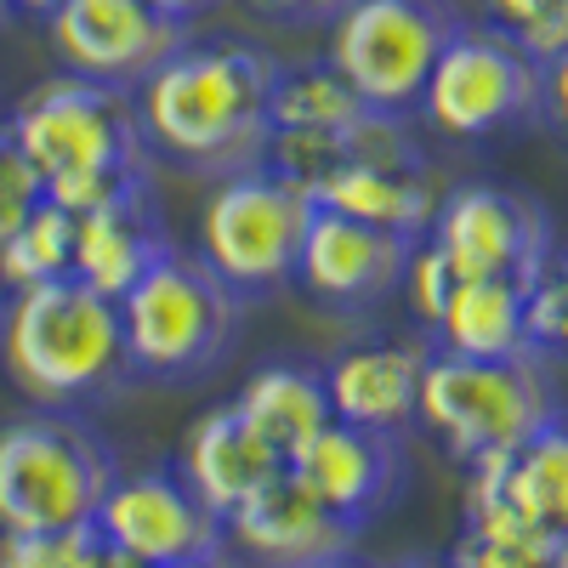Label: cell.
I'll return each mask as SVG.
<instances>
[{
  "label": "cell",
  "mask_w": 568,
  "mask_h": 568,
  "mask_svg": "<svg viewBox=\"0 0 568 568\" xmlns=\"http://www.w3.org/2000/svg\"><path fill=\"white\" fill-rule=\"evenodd\" d=\"M540 125H551V136L568 149V52L540 63Z\"/></svg>",
  "instance_id": "30"
},
{
  "label": "cell",
  "mask_w": 568,
  "mask_h": 568,
  "mask_svg": "<svg viewBox=\"0 0 568 568\" xmlns=\"http://www.w3.org/2000/svg\"><path fill=\"white\" fill-rule=\"evenodd\" d=\"M426 245H433L455 278H517L535 284L557 267V227L551 211L524 194V187L506 182H460L438 200L433 227H426Z\"/></svg>",
  "instance_id": "10"
},
{
  "label": "cell",
  "mask_w": 568,
  "mask_h": 568,
  "mask_svg": "<svg viewBox=\"0 0 568 568\" xmlns=\"http://www.w3.org/2000/svg\"><path fill=\"white\" fill-rule=\"evenodd\" d=\"M557 273H562V284H568V256H562V262H557Z\"/></svg>",
  "instance_id": "41"
},
{
  "label": "cell",
  "mask_w": 568,
  "mask_h": 568,
  "mask_svg": "<svg viewBox=\"0 0 568 568\" xmlns=\"http://www.w3.org/2000/svg\"><path fill=\"white\" fill-rule=\"evenodd\" d=\"M69 262H74V216L52 200H40L7 240H0V291L18 296L29 284L69 273Z\"/></svg>",
  "instance_id": "23"
},
{
  "label": "cell",
  "mask_w": 568,
  "mask_h": 568,
  "mask_svg": "<svg viewBox=\"0 0 568 568\" xmlns=\"http://www.w3.org/2000/svg\"><path fill=\"white\" fill-rule=\"evenodd\" d=\"M557 540H489V535H471L460 529L449 562L455 568H551Z\"/></svg>",
  "instance_id": "27"
},
{
  "label": "cell",
  "mask_w": 568,
  "mask_h": 568,
  "mask_svg": "<svg viewBox=\"0 0 568 568\" xmlns=\"http://www.w3.org/2000/svg\"><path fill=\"white\" fill-rule=\"evenodd\" d=\"M240 318H245V302L211 273L200 251H182V245L160 251L120 296L131 375L154 387L205 382L240 347Z\"/></svg>",
  "instance_id": "4"
},
{
  "label": "cell",
  "mask_w": 568,
  "mask_h": 568,
  "mask_svg": "<svg viewBox=\"0 0 568 568\" xmlns=\"http://www.w3.org/2000/svg\"><path fill=\"white\" fill-rule=\"evenodd\" d=\"M278 69L284 63L267 45L240 40V34L182 40L131 91L149 154H165L171 165L211 182L245 165H262L273 142Z\"/></svg>",
  "instance_id": "1"
},
{
  "label": "cell",
  "mask_w": 568,
  "mask_h": 568,
  "mask_svg": "<svg viewBox=\"0 0 568 568\" xmlns=\"http://www.w3.org/2000/svg\"><path fill=\"white\" fill-rule=\"evenodd\" d=\"M524 329H529V353L568 358V284L557 267L524 291Z\"/></svg>",
  "instance_id": "25"
},
{
  "label": "cell",
  "mask_w": 568,
  "mask_h": 568,
  "mask_svg": "<svg viewBox=\"0 0 568 568\" xmlns=\"http://www.w3.org/2000/svg\"><path fill=\"white\" fill-rule=\"evenodd\" d=\"M45 200V182L34 171V160L23 154V142L12 136V125L0 120V240Z\"/></svg>",
  "instance_id": "26"
},
{
  "label": "cell",
  "mask_w": 568,
  "mask_h": 568,
  "mask_svg": "<svg viewBox=\"0 0 568 568\" xmlns=\"http://www.w3.org/2000/svg\"><path fill=\"white\" fill-rule=\"evenodd\" d=\"M546 7H551V0H489V12H495V23H500V29H511V34L524 29L529 18H540Z\"/></svg>",
  "instance_id": "32"
},
{
  "label": "cell",
  "mask_w": 568,
  "mask_h": 568,
  "mask_svg": "<svg viewBox=\"0 0 568 568\" xmlns=\"http://www.w3.org/2000/svg\"><path fill=\"white\" fill-rule=\"evenodd\" d=\"M0 313H7V291H0Z\"/></svg>",
  "instance_id": "42"
},
{
  "label": "cell",
  "mask_w": 568,
  "mask_h": 568,
  "mask_svg": "<svg viewBox=\"0 0 568 568\" xmlns=\"http://www.w3.org/2000/svg\"><path fill=\"white\" fill-rule=\"evenodd\" d=\"M120 478L114 444L74 409H34L0 426V535L85 529Z\"/></svg>",
  "instance_id": "5"
},
{
  "label": "cell",
  "mask_w": 568,
  "mask_h": 568,
  "mask_svg": "<svg viewBox=\"0 0 568 568\" xmlns=\"http://www.w3.org/2000/svg\"><path fill=\"white\" fill-rule=\"evenodd\" d=\"M91 529L131 551L136 562H176V557H205L227 546V524L200 500V489L182 478L176 460H154L142 471H120L114 489L103 495Z\"/></svg>",
  "instance_id": "11"
},
{
  "label": "cell",
  "mask_w": 568,
  "mask_h": 568,
  "mask_svg": "<svg viewBox=\"0 0 568 568\" xmlns=\"http://www.w3.org/2000/svg\"><path fill=\"white\" fill-rule=\"evenodd\" d=\"M176 466H182V478L200 489V500L227 524L233 506H245L262 484H273L284 471V455L233 404H216L187 426V444H182Z\"/></svg>",
  "instance_id": "17"
},
{
  "label": "cell",
  "mask_w": 568,
  "mask_h": 568,
  "mask_svg": "<svg viewBox=\"0 0 568 568\" xmlns=\"http://www.w3.org/2000/svg\"><path fill=\"white\" fill-rule=\"evenodd\" d=\"M415 109L449 142H489L500 131L540 125V63L500 23H460Z\"/></svg>",
  "instance_id": "8"
},
{
  "label": "cell",
  "mask_w": 568,
  "mask_h": 568,
  "mask_svg": "<svg viewBox=\"0 0 568 568\" xmlns=\"http://www.w3.org/2000/svg\"><path fill=\"white\" fill-rule=\"evenodd\" d=\"M318 568H369V562H358V557H336V562H318Z\"/></svg>",
  "instance_id": "39"
},
{
  "label": "cell",
  "mask_w": 568,
  "mask_h": 568,
  "mask_svg": "<svg viewBox=\"0 0 568 568\" xmlns=\"http://www.w3.org/2000/svg\"><path fill=\"white\" fill-rule=\"evenodd\" d=\"M495 484L524 524H535L551 540L568 535V415L562 409L546 426H535L511 455H495Z\"/></svg>",
  "instance_id": "21"
},
{
  "label": "cell",
  "mask_w": 568,
  "mask_h": 568,
  "mask_svg": "<svg viewBox=\"0 0 568 568\" xmlns=\"http://www.w3.org/2000/svg\"><path fill=\"white\" fill-rule=\"evenodd\" d=\"M154 568H240V557L222 546V551H205V557H176V562H154Z\"/></svg>",
  "instance_id": "35"
},
{
  "label": "cell",
  "mask_w": 568,
  "mask_h": 568,
  "mask_svg": "<svg viewBox=\"0 0 568 568\" xmlns=\"http://www.w3.org/2000/svg\"><path fill=\"white\" fill-rule=\"evenodd\" d=\"M98 529H52V535H0V568H85Z\"/></svg>",
  "instance_id": "24"
},
{
  "label": "cell",
  "mask_w": 568,
  "mask_h": 568,
  "mask_svg": "<svg viewBox=\"0 0 568 568\" xmlns=\"http://www.w3.org/2000/svg\"><path fill=\"white\" fill-rule=\"evenodd\" d=\"M524 291L529 284L517 278H455V291L433 324L438 347L466 353V358H524L529 353Z\"/></svg>",
  "instance_id": "20"
},
{
  "label": "cell",
  "mask_w": 568,
  "mask_h": 568,
  "mask_svg": "<svg viewBox=\"0 0 568 568\" xmlns=\"http://www.w3.org/2000/svg\"><path fill=\"white\" fill-rule=\"evenodd\" d=\"M7 125L34 160L45 200L63 205L69 216L149 176V142H142L136 98L125 85H103L63 69L58 80H40Z\"/></svg>",
  "instance_id": "3"
},
{
  "label": "cell",
  "mask_w": 568,
  "mask_h": 568,
  "mask_svg": "<svg viewBox=\"0 0 568 568\" xmlns=\"http://www.w3.org/2000/svg\"><path fill=\"white\" fill-rule=\"evenodd\" d=\"M353 529L336 511H324L296 478L291 466L273 484H262L245 506L227 511V546L251 557L256 568H318L353 557Z\"/></svg>",
  "instance_id": "15"
},
{
  "label": "cell",
  "mask_w": 568,
  "mask_h": 568,
  "mask_svg": "<svg viewBox=\"0 0 568 568\" xmlns=\"http://www.w3.org/2000/svg\"><path fill=\"white\" fill-rule=\"evenodd\" d=\"M45 34H52L69 74L125 91H136L142 74H154L160 58L187 40V29L160 18L149 0H63L45 18Z\"/></svg>",
  "instance_id": "14"
},
{
  "label": "cell",
  "mask_w": 568,
  "mask_h": 568,
  "mask_svg": "<svg viewBox=\"0 0 568 568\" xmlns=\"http://www.w3.org/2000/svg\"><path fill=\"white\" fill-rule=\"evenodd\" d=\"M562 404L551 387V358H466L449 347H426L415 420L433 426L444 449L466 466L484 455H511Z\"/></svg>",
  "instance_id": "6"
},
{
  "label": "cell",
  "mask_w": 568,
  "mask_h": 568,
  "mask_svg": "<svg viewBox=\"0 0 568 568\" xmlns=\"http://www.w3.org/2000/svg\"><path fill=\"white\" fill-rule=\"evenodd\" d=\"M551 568H568V535L557 540V551H551Z\"/></svg>",
  "instance_id": "38"
},
{
  "label": "cell",
  "mask_w": 568,
  "mask_h": 568,
  "mask_svg": "<svg viewBox=\"0 0 568 568\" xmlns=\"http://www.w3.org/2000/svg\"><path fill=\"white\" fill-rule=\"evenodd\" d=\"M420 240H404V233L387 227H369L358 216L342 211H313L307 222V240L296 256V284L318 302V307H336V313H369L382 307L387 296L404 291V273H409V251Z\"/></svg>",
  "instance_id": "13"
},
{
  "label": "cell",
  "mask_w": 568,
  "mask_h": 568,
  "mask_svg": "<svg viewBox=\"0 0 568 568\" xmlns=\"http://www.w3.org/2000/svg\"><path fill=\"white\" fill-rule=\"evenodd\" d=\"M307 182L278 171L273 160L216 176L205 216H200V256L245 307L284 291L296 278V256L313 222Z\"/></svg>",
  "instance_id": "7"
},
{
  "label": "cell",
  "mask_w": 568,
  "mask_h": 568,
  "mask_svg": "<svg viewBox=\"0 0 568 568\" xmlns=\"http://www.w3.org/2000/svg\"><path fill=\"white\" fill-rule=\"evenodd\" d=\"M251 7L278 23H318V18H336L342 0H251Z\"/></svg>",
  "instance_id": "31"
},
{
  "label": "cell",
  "mask_w": 568,
  "mask_h": 568,
  "mask_svg": "<svg viewBox=\"0 0 568 568\" xmlns=\"http://www.w3.org/2000/svg\"><path fill=\"white\" fill-rule=\"evenodd\" d=\"M85 568H149V562H136L131 551H120L114 540L98 535V546H91V562H85Z\"/></svg>",
  "instance_id": "34"
},
{
  "label": "cell",
  "mask_w": 568,
  "mask_h": 568,
  "mask_svg": "<svg viewBox=\"0 0 568 568\" xmlns=\"http://www.w3.org/2000/svg\"><path fill=\"white\" fill-rule=\"evenodd\" d=\"M420 364H426L420 342H364L336 353L324 364L329 415L375 426V433H404L420 398Z\"/></svg>",
  "instance_id": "18"
},
{
  "label": "cell",
  "mask_w": 568,
  "mask_h": 568,
  "mask_svg": "<svg viewBox=\"0 0 568 568\" xmlns=\"http://www.w3.org/2000/svg\"><path fill=\"white\" fill-rule=\"evenodd\" d=\"M313 205L358 216L369 227L404 233V240H426L438 211V187L426 182V171H375V165H329L307 182Z\"/></svg>",
  "instance_id": "19"
},
{
  "label": "cell",
  "mask_w": 568,
  "mask_h": 568,
  "mask_svg": "<svg viewBox=\"0 0 568 568\" xmlns=\"http://www.w3.org/2000/svg\"><path fill=\"white\" fill-rule=\"evenodd\" d=\"M517 40H524V52L535 63H551L557 52H568V0H551L540 18H529L524 29H517Z\"/></svg>",
  "instance_id": "29"
},
{
  "label": "cell",
  "mask_w": 568,
  "mask_h": 568,
  "mask_svg": "<svg viewBox=\"0 0 568 568\" xmlns=\"http://www.w3.org/2000/svg\"><path fill=\"white\" fill-rule=\"evenodd\" d=\"M160 251H171V233H165V216H160V200H154V182L136 176V182L120 187V194H109L103 205L74 216V262H69V273L85 278L91 291L120 302Z\"/></svg>",
  "instance_id": "16"
},
{
  "label": "cell",
  "mask_w": 568,
  "mask_h": 568,
  "mask_svg": "<svg viewBox=\"0 0 568 568\" xmlns=\"http://www.w3.org/2000/svg\"><path fill=\"white\" fill-rule=\"evenodd\" d=\"M284 466L353 535H364L409 489V460L398 433H375V426H353V420H324Z\"/></svg>",
  "instance_id": "12"
},
{
  "label": "cell",
  "mask_w": 568,
  "mask_h": 568,
  "mask_svg": "<svg viewBox=\"0 0 568 568\" xmlns=\"http://www.w3.org/2000/svg\"><path fill=\"white\" fill-rule=\"evenodd\" d=\"M404 291H409V307H415L420 324H438V313H444V302H449V291H455V273H449V262L426 245V240L409 251Z\"/></svg>",
  "instance_id": "28"
},
{
  "label": "cell",
  "mask_w": 568,
  "mask_h": 568,
  "mask_svg": "<svg viewBox=\"0 0 568 568\" xmlns=\"http://www.w3.org/2000/svg\"><path fill=\"white\" fill-rule=\"evenodd\" d=\"M466 18L455 0H342L329 29V69H336L369 109H415L438 52Z\"/></svg>",
  "instance_id": "9"
},
{
  "label": "cell",
  "mask_w": 568,
  "mask_h": 568,
  "mask_svg": "<svg viewBox=\"0 0 568 568\" xmlns=\"http://www.w3.org/2000/svg\"><path fill=\"white\" fill-rule=\"evenodd\" d=\"M233 409H240L284 460H291L324 420H336L329 415V393H324V369L296 364V358H278V364L256 369L240 387V398H233Z\"/></svg>",
  "instance_id": "22"
},
{
  "label": "cell",
  "mask_w": 568,
  "mask_h": 568,
  "mask_svg": "<svg viewBox=\"0 0 568 568\" xmlns=\"http://www.w3.org/2000/svg\"><path fill=\"white\" fill-rule=\"evenodd\" d=\"M0 369L34 409H103L136 375L125 358L120 302L85 278L58 273L7 296L0 313Z\"/></svg>",
  "instance_id": "2"
},
{
  "label": "cell",
  "mask_w": 568,
  "mask_h": 568,
  "mask_svg": "<svg viewBox=\"0 0 568 568\" xmlns=\"http://www.w3.org/2000/svg\"><path fill=\"white\" fill-rule=\"evenodd\" d=\"M12 18V0H0V23H7Z\"/></svg>",
  "instance_id": "40"
},
{
  "label": "cell",
  "mask_w": 568,
  "mask_h": 568,
  "mask_svg": "<svg viewBox=\"0 0 568 568\" xmlns=\"http://www.w3.org/2000/svg\"><path fill=\"white\" fill-rule=\"evenodd\" d=\"M63 0H12V12H34V18H52Z\"/></svg>",
  "instance_id": "36"
},
{
  "label": "cell",
  "mask_w": 568,
  "mask_h": 568,
  "mask_svg": "<svg viewBox=\"0 0 568 568\" xmlns=\"http://www.w3.org/2000/svg\"><path fill=\"white\" fill-rule=\"evenodd\" d=\"M393 568H455L449 557H404V562H393Z\"/></svg>",
  "instance_id": "37"
},
{
  "label": "cell",
  "mask_w": 568,
  "mask_h": 568,
  "mask_svg": "<svg viewBox=\"0 0 568 568\" xmlns=\"http://www.w3.org/2000/svg\"><path fill=\"white\" fill-rule=\"evenodd\" d=\"M149 7L160 12V18H171V23H194V18H205V12H216V7H227V0H149Z\"/></svg>",
  "instance_id": "33"
}]
</instances>
